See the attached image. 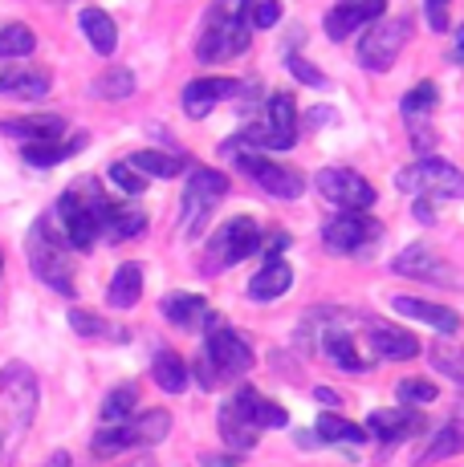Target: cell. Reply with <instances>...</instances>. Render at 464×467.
Wrapping results in <instances>:
<instances>
[{"instance_id":"obj_23","label":"cell","mask_w":464,"mask_h":467,"mask_svg":"<svg viewBox=\"0 0 464 467\" xmlns=\"http://www.w3.org/2000/svg\"><path fill=\"white\" fill-rule=\"evenodd\" d=\"M452 455H464V407L452 410L448 423L427 439V447L416 455V463H440V460H452Z\"/></svg>"},{"instance_id":"obj_44","label":"cell","mask_w":464,"mask_h":467,"mask_svg":"<svg viewBox=\"0 0 464 467\" xmlns=\"http://www.w3.org/2000/svg\"><path fill=\"white\" fill-rule=\"evenodd\" d=\"M395 394L404 402H432L436 399V386L432 382H424V379H404L395 386Z\"/></svg>"},{"instance_id":"obj_39","label":"cell","mask_w":464,"mask_h":467,"mask_svg":"<svg viewBox=\"0 0 464 467\" xmlns=\"http://www.w3.org/2000/svg\"><path fill=\"white\" fill-rule=\"evenodd\" d=\"M338 313L343 309H330V305H322V309H306V317H301V326H298V346L318 349V341H322V334L330 329V321H334Z\"/></svg>"},{"instance_id":"obj_51","label":"cell","mask_w":464,"mask_h":467,"mask_svg":"<svg viewBox=\"0 0 464 467\" xmlns=\"http://www.w3.org/2000/svg\"><path fill=\"white\" fill-rule=\"evenodd\" d=\"M452 61H457V66H464V25L457 29V45H452Z\"/></svg>"},{"instance_id":"obj_11","label":"cell","mask_w":464,"mask_h":467,"mask_svg":"<svg viewBox=\"0 0 464 467\" xmlns=\"http://www.w3.org/2000/svg\"><path fill=\"white\" fill-rule=\"evenodd\" d=\"M407 41H412V21L407 16H379V21H371L367 37L359 41V66L371 69V74H387Z\"/></svg>"},{"instance_id":"obj_19","label":"cell","mask_w":464,"mask_h":467,"mask_svg":"<svg viewBox=\"0 0 464 467\" xmlns=\"http://www.w3.org/2000/svg\"><path fill=\"white\" fill-rule=\"evenodd\" d=\"M248 94L245 82H228V78H195V82L184 86V110L187 119H204L220 98H240Z\"/></svg>"},{"instance_id":"obj_17","label":"cell","mask_w":464,"mask_h":467,"mask_svg":"<svg viewBox=\"0 0 464 467\" xmlns=\"http://www.w3.org/2000/svg\"><path fill=\"white\" fill-rule=\"evenodd\" d=\"M387 13V0H338L326 13V37L330 41H346L351 33H359L363 25L379 21Z\"/></svg>"},{"instance_id":"obj_46","label":"cell","mask_w":464,"mask_h":467,"mask_svg":"<svg viewBox=\"0 0 464 467\" xmlns=\"http://www.w3.org/2000/svg\"><path fill=\"white\" fill-rule=\"evenodd\" d=\"M285 248H290V232H273V236H269V248H261V253L269 256V260H281Z\"/></svg>"},{"instance_id":"obj_30","label":"cell","mask_w":464,"mask_h":467,"mask_svg":"<svg viewBox=\"0 0 464 467\" xmlns=\"http://www.w3.org/2000/svg\"><path fill=\"white\" fill-rule=\"evenodd\" d=\"M151 379L163 394H180L187 390V362L175 349H155V362H151Z\"/></svg>"},{"instance_id":"obj_6","label":"cell","mask_w":464,"mask_h":467,"mask_svg":"<svg viewBox=\"0 0 464 467\" xmlns=\"http://www.w3.org/2000/svg\"><path fill=\"white\" fill-rule=\"evenodd\" d=\"M228 195V179L212 167H192L180 195V228L187 240H200L212 220V208Z\"/></svg>"},{"instance_id":"obj_47","label":"cell","mask_w":464,"mask_h":467,"mask_svg":"<svg viewBox=\"0 0 464 467\" xmlns=\"http://www.w3.org/2000/svg\"><path fill=\"white\" fill-rule=\"evenodd\" d=\"M412 215H416L419 223H432V220H436V200H427V195H419V200H416V212H412Z\"/></svg>"},{"instance_id":"obj_9","label":"cell","mask_w":464,"mask_h":467,"mask_svg":"<svg viewBox=\"0 0 464 467\" xmlns=\"http://www.w3.org/2000/svg\"><path fill=\"white\" fill-rule=\"evenodd\" d=\"M237 142H245V150H290L298 142V106L293 94H273L265 106L261 122H248L237 134Z\"/></svg>"},{"instance_id":"obj_35","label":"cell","mask_w":464,"mask_h":467,"mask_svg":"<svg viewBox=\"0 0 464 467\" xmlns=\"http://www.w3.org/2000/svg\"><path fill=\"white\" fill-rule=\"evenodd\" d=\"M135 410H139V386L135 382L114 386V390L102 399V419L106 423H122V419H131Z\"/></svg>"},{"instance_id":"obj_24","label":"cell","mask_w":464,"mask_h":467,"mask_svg":"<svg viewBox=\"0 0 464 467\" xmlns=\"http://www.w3.org/2000/svg\"><path fill=\"white\" fill-rule=\"evenodd\" d=\"M391 309L395 313H404V317H416V321H424V326H432V329H440V334H457L460 329V317L452 309H444V305H432V301H419V297H391Z\"/></svg>"},{"instance_id":"obj_16","label":"cell","mask_w":464,"mask_h":467,"mask_svg":"<svg viewBox=\"0 0 464 467\" xmlns=\"http://www.w3.org/2000/svg\"><path fill=\"white\" fill-rule=\"evenodd\" d=\"M363 326V337H367L371 354L383 358V362H407V358L419 354V341L407 334V329L391 326V321H374V317H354Z\"/></svg>"},{"instance_id":"obj_21","label":"cell","mask_w":464,"mask_h":467,"mask_svg":"<svg viewBox=\"0 0 464 467\" xmlns=\"http://www.w3.org/2000/svg\"><path fill=\"white\" fill-rule=\"evenodd\" d=\"M0 134L21 142H61L66 134V119L61 114H25V119H5Z\"/></svg>"},{"instance_id":"obj_26","label":"cell","mask_w":464,"mask_h":467,"mask_svg":"<svg viewBox=\"0 0 464 467\" xmlns=\"http://www.w3.org/2000/svg\"><path fill=\"white\" fill-rule=\"evenodd\" d=\"M142 297V268L135 260H127V265L114 268L111 285H106V301H111V309H135Z\"/></svg>"},{"instance_id":"obj_38","label":"cell","mask_w":464,"mask_h":467,"mask_svg":"<svg viewBox=\"0 0 464 467\" xmlns=\"http://www.w3.org/2000/svg\"><path fill=\"white\" fill-rule=\"evenodd\" d=\"M436 102H440V86H436V82H419L412 94H404L399 110H404V119H407V122H424L427 114L436 110Z\"/></svg>"},{"instance_id":"obj_41","label":"cell","mask_w":464,"mask_h":467,"mask_svg":"<svg viewBox=\"0 0 464 467\" xmlns=\"http://www.w3.org/2000/svg\"><path fill=\"white\" fill-rule=\"evenodd\" d=\"M285 69H290V74L298 78L301 86H310V89H326V86H330V78L322 74V69L310 66V61L298 57V53H290V57H285Z\"/></svg>"},{"instance_id":"obj_7","label":"cell","mask_w":464,"mask_h":467,"mask_svg":"<svg viewBox=\"0 0 464 467\" xmlns=\"http://www.w3.org/2000/svg\"><path fill=\"white\" fill-rule=\"evenodd\" d=\"M253 253H261V228H257V220H253V215H232L228 223H220V228L212 232L200 268L216 276V273L240 265V260L253 256Z\"/></svg>"},{"instance_id":"obj_48","label":"cell","mask_w":464,"mask_h":467,"mask_svg":"<svg viewBox=\"0 0 464 467\" xmlns=\"http://www.w3.org/2000/svg\"><path fill=\"white\" fill-rule=\"evenodd\" d=\"M330 119H334V110H330V106H318V110H310V127H314V130L326 127Z\"/></svg>"},{"instance_id":"obj_12","label":"cell","mask_w":464,"mask_h":467,"mask_svg":"<svg viewBox=\"0 0 464 467\" xmlns=\"http://www.w3.org/2000/svg\"><path fill=\"white\" fill-rule=\"evenodd\" d=\"M374 240H379V223L367 212H338V215H330L322 228V244L334 256H359Z\"/></svg>"},{"instance_id":"obj_37","label":"cell","mask_w":464,"mask_h":467,"mask_svg":"<svg viewBox=\"0 0 464 467\" xmlns=\"http://www.w3.org/2000/svg\"><path fill=\"white\" fill-rule=\"evenodd\" d=\"M322 443H351V447H359V443H367V431L363 427H354V423H346V419H338V415H326L318 419V431H314Z\"/></svg>"},{"instance_id":"obj_25","label":"cell","mask_w":464,"mask_h":467,"mask_svg":"<svg viewBox=\"0 0 464 467\" xmlns=\"http://www.w3.org/2000/svg\"><path fill=\"white\" fill-rule=\"evenodd\" d=\"M159 313L180 329H204L212 309H208V301L195 297V293H167V297L159 301Z\"/></svg>"},{"instance_id":"obj_22","label":"cell","mask_w":464,"mask_h":467,"mask_svg":"<svg viewBox=\"0 0 464 467\" xmlns=\"http://www.w3.org/2000/svg\"><path fill=\"white\" fill-rule=\"evenodd\" d=\"M53 89L49 69H33V66H13L0 74V94L5 98H25V102H37Z\"/></svg>"},{"instance_id":"obj_40","label":"cell","mask_w":464,"mask_h":467,"mask_svg":"<svg viewBox=\"0 0 464 467\" xmlns=\"http://www.w3.org/2000/svg\"><path fill=\"white\" fill-rule=\"evenodd\" d=\"M142 228H147V215H142L139 208H114L111 220H106V232H102V236H111V240H131V236H139Z\"/></svg>"},{"instance_id":"obj_50","label":"cell","mask_w":464,"mask_h":467,"mask_svg":"<svg viewBox=\"0 0 464 467\" xmlns=\"http://www.w3.org/2000/svg\"><path fill=\"white\" fill-rule=\"evenodd\" d=\"M200 467H237V460L232 455H204Z\"/></svg>"},{"instance_id":"obj_27","label":"cell","mask_w":464,"mask_h":467,"mask_svg":"<svg viewBox=\"0 0 464 467\" xmlns=\"http://www.w3.org/2000/svg\"><path fill=\"white\" fill-rule=\"evenodd\" d=\"M290 285H293V268L285 265V260H269V265L248 281V297L253 301H278V297L290 293Z\"/></svg>"},{"instance_id":"obj_49","label":"cell","mask_w":464,"mask_h":467,"mask_svg":"<svg viewBox=\"0 0 464 467\" xmlns=\"http://www.w3.org/2000/svg\"><path fill=\"white\" fill-rule=\"evenodd\" d=\"M314 399H318V402H326V407H343V394L326 390V386H318V390H314Z\"/></svg>"},{"instance_id":"obj_45","label":"cell","mask_w":464,"mask_h":467,"mask_svg":"<svg viewBox=\"0 0 464 467\" xmlns=\"http://www.w3.org/2000/svg\"><path fill=\"white\" fill-rule=\"evenodd\" d=\"M448 5H452V0H424V16H427V29H432V33H444V29H448Z\"/></svg>"},{"instance_id":"obj_53","label":"cell","mask_w":464,"mask_h":467,"mask_svg":"<svg viewBox=\"0 0 464 467\" xmlns=\"http://www.w3.org/2000/svg\"><path fill=\"white\" fill-rule=\"evenodd\" d=\"M293 439H298V447H322V439H318V435H310V431H298V435H293Z\"/></svg>"},{"instance_id":"obj_1","label":"cell","mask_w":464,"mask_h":467,"mask_svg":"<svg viewBox=\"0 0 464 467\" xmlns=\"http://www.w3.org/2000/svg\"><path fill=\"white\" fill-rule=\"evenodd\" d=\"M114 203L102 195L98 179H78L69 192H61L58 208H53V223H58L61 240L78 253H90L94 240L106 232V220H111Z\"/></svg>"},{"instance_id":"obj_10","label":"cell","mask_w":464,"mask_h":467,"mask_svg":"<svg viewBox=\"0 0 464 467\" xmlns=\"http://www.w3.org/2000/svg\"><path fill=\"white\" fill-rule=\"evenodd\" d=\"M237 163V171H245L248 179H253L257 187H261L265 195H273V200H301L306 195V175H301L298 167L290 163H278V159H265L261 150H232V155H225Z\"/></svg>"},{"instance_id":"obj_2","label":"cell","mask_w":464,"mask_h":467,"mask_svg":"<svg viewBox=\"0 0 464 467\" xmlns=\"http://www.w3.org/2000/svg\"><path fill=\"white\" fill-rule=\"evenodd\" d=\"M253 33H248V0H212L208 16H204V33L195 45V57L204 66L232 61L248 49Z\"/></svg>"},{"instance_id":"obj_31","label":"cell","mask_w":464,"mask_h":467,"mask_svg":"<svg viewBox=\"0 0 464 467\" xmlns=\"http://www.w3.org/2000/svg\"><path fill=\"white\" fill-rule=\"evenodd\" d=\"M127 163L135 167L142 179H147V175H155V179H175V175H180V171L187 167V155H163V150H151V147H147V150H135Z\"/></svg>"},{"instance_id":"obj_54","label":"cell","mask_w":464,"mask_h":467,"mask_svg":"<svg viewBox=\"0 0 464 467\" xmlns=\"http://www.w3.org/2000/svg\"><path fill=\"white\" fill-rule=\"evenodd\" d=\"M135 467H155V463H151V455H147V460H139Z\"/></svg>"},{"instance_id":"obj_33","label":"cell","mask_w":464,"mask_h":467,"mask_svg":"<svg viewBox=\"0 0 464 467\" xmlns=\"http://www.w3.org/2000/svg\"><path fill=\"white\" fill-rule=\"evenodd\" d=\"M427 362L440 370V379H452L457 386H464V346L460 341H436V346H427Z\"/></svg>"},{"instance_id":"obj_43","label":"cell","mask_w":464,"mask_h":467,"mask_svg":"<svg viewBox=\"0 0 464 467\" xmlns=\"http://www.w3.org/2000/svg\"><path fill=\"white\" fill-rule=\"evenodd\" d=\"M248 5H253L248 21H253L257 29H273V25L281 21V5H278V0H248Z\"/></svg>"},{"instance_id":"obj_13","label":"cell","mask_w":464,"mask_h":467,"mask_svg":"<svg viewBox=\"0 0 464 467\" xmlns=\"http://www.w3.org/2000/svg\"><path fill=\"white\" fill-rule=\"evenodd\" d=\"M314 187L343 212H367L374 203V187L351 167H322L314 175Z\"/></svg>"},{"instance_id":"obj_3","label":"cell","mask_w":464,"mask_h":467,"mask_svg":"<svg viewBox=\"0 0 464 467\" xmlns=\"http://www.w3.org/2000/svg\"><path fill=\"white\" fill-rule=\"evenodd\" d=\"M248 370H253V349H248V341L228 326L208 329L204 354H200V362H195V382H200L204 390H216V386H225V382L245 379Z\"/></svg>"},{"instance_id":"obj_28","label":"cell","mask_w":464,"mask_h":467,"mask_svg":"<svg viewBox=\"0 0 464 467\" xmlns=\"http://www.w3.org/2000/svg\"><path fill=\"white\" fill-rule=\"evenodd\" d=\"M82 147H86V134H74L69 142H25L21 159L29 167H58V163H66V159H74Z\"/></svg>"},{"instance_id":"obj_52","label":"cell","mask_w":464,"mask_h":467,"mask_svg":"<svg viewBox=\"0 0 464 467\" xmlns=\"http://www.w3.org/2000/svg\"><path fill=\"white\" fill-rule=\"evenodd\" d=\"M46 467H74V460H69V451H53L46 460Z\"/></svg>"},{"instance_id":"obj_32","label":"cell","mask_w":464,"mask_h":467,"mask_svg":"<svg viewBox=\"0 0 464 467\" xmlns=\"http://www.w3.org/2000/svg\"><path fill=\"white\" fill-rule=\"evenodd\" d=\"M131 94H135V74L122 66L106 69V74H98L90 82V98H98V102H122Z\"/></svg>"},{"instance_id":"obj_5","label":"cell","mask_w":464,"mask_h":467,"mask_svg":"<svg viewBox=\"0 0 464 467\" xmlns=\"http://www.w3.org/2000/svg\"><path fill=\"white\" fill-rule=\"evenodd\" d=\"M172 431V415L163 407H147V410H135L131 419L122 423H106L102 431L94 435V455H119V451H131V447H155L167 439Z\"/></svg>"},{"instance_id":"obj_34","label":"cell","mask_w":464,"mask_h":467,"mask_svg":"<svg viewBox=\"0 0 464 467\" xmlns=\"http://www.w3.org/2000/svg\"><path fill=\"white\" fill-rule=\"evenodd\" d=\"M69 329L82 337H106V341H127L131 334L122 326H111L106 317H98L90 309H69Z\"/></svg>"},{"instance_id":"obj_14","label":"cell","mask_w":464,"mask_h":467,"mask_svg":"<svg viewBox=\"0 0 464 467\" xmlns=\"http://www.w3.org/2000/svg\"><path fill=\"white\" fill-rule=\"evenodd\" d=\"M0 394L8 399V410H13L16 431H25V427L33 423V415H37V402H41L37 374H33L25 362L0 366Z\"/></svg>"},{"instance_id":"obj_36","label":"cell","mask_w":464,"mask_h":467,"mask_svg":"<svg viewBox=\"0 0 464 467\" xmlns=\"http://www.w3.org/2000/svg\"><path fill=\"white\" fill-rule=\"evenodd\" d=\"M37 49V37H33L29 25H0V57L5 61H16V57H29Z\"/></svg>"},{"instance_id":"obj_18","label":"cell","mask_w":464,"mask_h":467,"mask_svg":"<svg viewBox=\"0 0 464 467\" xmlns=\"http://www.w3.org/2000/svg\"><path fill=\"white\" fill-rule=\"evenodd\" d=\"M228 407L237 410L240 423L253 427L257 435H261V431H269V427H285V423H290V410H285L281 402L261 399V394H257L253 386H240V390L228 399Z\"/></svg>"},{"instance_id":"obj_29","label":"cell","mask_w":464,"mask_h":467,"mask_svg":"<svg viewBox=\"0 0 464 467\" xmlns=\"http://www.w3.org/2000/svg\"><path fill=\"white\" fill-rule=\"evenodd\" d=\"M78 25H82L86 41L94 45V53L111 57L114 45H119V29H114L111 13H102V8H82V13H78Z\"/></svg>"},{"instance_id":"obj_8","label":"cell","mask_w":464,"mask_h":467,"mask_svg":"<svg viewBox=\"0 0 464 467\" xmlns=\"http://www.w3.org/2000/svg\"><path fill=\"white\" fill-rule=\"evenodd\" d=\"M395 187L404 195H427V200H464V171H457L444 159H416L404 171H395Z\"/></svg>"},{"instance_id":"obj_4","label":"cell","mask_w":464,"mask_h":467,"mask_svg":"<svg viewBox=\"0 0 464 467\" xmlns=\"http://www.w3.org/2000/svg\"><path fill=\"white\" fill-rule=\"evenodd\" d=\"M66 248L69 244L61 240L53 215H41V220L33 223V232H29V244H25V253H29L33 276H37L41 285H49V289L61 293V297H74V265H69Z\"/></svg>"},{"instance_id":"obj_42","label":"cell","mask_w":464,"mask_h":467,"mask_svg":"<svg viewBox=\"0 0 464 467\" xmlns=\"http://www.w3.org/2000/svg\"><path fill=\"white\" fill-rule=\"evenodd\" d=\"M106 175H111V183L119 187V192H127V195H142V192H147V179H142L131 163H111Z\"/></svg>"},{"instance_id":"obj_55","label":"cell","mask_w":464,"mask_h":467,"mask_svg":"<svg viewBox=\"0 0 464 467\" xmlns=\"http://www.w3.org/2000/svg\"><path fill=\"white\" fill-rule=\"evenodd\" d=\"M0 268H5V256H0Z\"/></svg>"},{"instance_id":"obj_15","label":"cell","mask_w":464,"mask_h":467,"mask_svg":"<svg viewBox=\"0 0 464 467\" xmlns=\"http://www.w3.org/2000/svg\"><path fill=\"white\" fill-rule=\"evenodd\" d=\"M391 268H395L399 276H412V281H427V285H452V289H457V285H460L457 268H452L448 260H440V256H436L427 244H407L404 253H399L395 260H391Z\"/></svg>"},{"instance_id":"obj_20","label":"cell","mask_w":464,"mask_h":467,"mask_svg":"<svg viewBox=\"0 0 464 467\" xmlns=\"http://www.w3.org/2000/svg\"><path fill=\"white\" fill-rule=\"evenodd\" d=\"M363 431H371L383 447H395V443H404L407 435L424 431V415L412 410V407H407V410H371L367 427H363Z\"/></svg>"}]
</instances>
